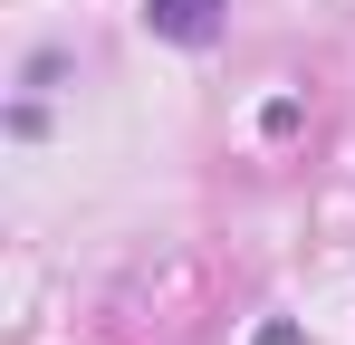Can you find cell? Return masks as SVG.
<instances>
[{
  "instance_id": "7a4b0ae2",
  "label": "cell",
  "mask_w": 355,
  "mask_h": 345,
  "mask_svg": "<svg viewBox=\"0 0 355 345\" xmlns=\"http://www.w3.org/2000/svg\"><path fill=\"white\" fill-rule=\"evenodd\" d=\"M259 345H297V326H259Z\"/></svg>"
},
{
  "instance_id": "6da1fadb",
  "label": "cell",
  "mask_w": 355,
  "mask_h": 345,
  "mask_svg": "<svg viewBox=\"0 0 355 345\" xmlns=\"http://www.w3.org/2000/svg\"><path fill=\"white\" fill-rule=\"evenodd\" d=\"M221 10H231V0H144V29H154L164 48H211V39H221Z\"/></svg>"
}]
</instances>
